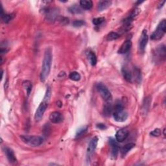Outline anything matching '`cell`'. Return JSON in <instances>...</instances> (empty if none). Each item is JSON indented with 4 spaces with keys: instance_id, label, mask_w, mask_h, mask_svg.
<instances>
[{
    "instance_id": "cell-28",
    "label": "cell",
    "mask_w": 166,
    "mask_h": 166,
    "mask_svg": "<svg viewBox=\"0 0 166 166\" xmlns=\"http://www.w3.org/2000/svg\"><path fill=\"white\" fill-rule=\"evenodd\" d=\"M69 78L73 81H79L81 78V76L79 72L72 71L69 73Z\"/></svg>"
},
{
    "instance_id": "cell-3",
    "label": "cell",
    "mask_w": 166,
    "mask_h": 166,
    "mask_svg": "<svg viewBox=\"0 0 166 166\" xmlns=\"http://www.w3.org/2000/svg\"><path fill=\"white\" fill-rule=\"evenodd\" d=\"M166 49L164 44L158 45L153 53V59L156 64H160L165 60Z\"/></svg>"
},
{
    "instance_id": "cell-1",
    "label": "cell",
    "mask_w": 166,
    "mask_h": 166,
    "mask_svg": "<svg viewBox=\"0 0 166 166\" xmlns=\"http://www.w3.org/2000/svg\"><path fill=\"white\" fill-rule=\"evenodd\" d=\"M53 60V55L51 49L48 48L45 49L42 63V70L40 75V79L42 82H45V80L48 79L50 71H51V64Z\"/></svg>"
},
{
    "instance_id": "cell-2",
    "label": "cell",
    "mask_w": 166,
    "mask_h": 166,
    "mask_svg": "<svg viewBox=\"0 0 166 166\" xmlns=\"http://www.w3.org/2000/svg\"><path fill=\"white\" fill-rule=\"evenodd\" d=\"M22 141L25 144L31 147H38L43 144L44 139L39 136H28L22 135L20 136Z\"/></svg>"
},
{
    "instance_id": "cell-31",
    "label": "cell",
    "mask_w": 166,
    "mask_h": 166,
    "mask_svg": "<svg viewBox=\"0 0 166 166\" xmlns=\"http://www.w3.org/2000/svg\"><path fill=\"white\" fill-rule=\"evenodd\" d=\"M51 88H50V87L48 86L47 90H46V92H45V94L44 98V101L49 102L50 98H51Z\"/></svg>"
},
{
    "instance_id": "cell-27",
    "label": "cell",
    "mask_w": 166,
    "mask_h": 166,
    "mask_svg": "<svg viewBox=\"0 0 166 166\" xmlns=\"http://www.w3.org/2000/svg\"><path fill=\"white\" fill-rule=\"evenodd\" d=\"M23 86H24V88H25V90H26L27 94L29 96L31 94V92L32 91V83L30 82L29 80H26L25 82H24L23 83Z\"/></svg>"
},
{
    "instance_id": "cell-4",
    "label": "cell",
    "mask_w": 166,
    "mask_h": 166,
    "mask_svg": "<svg viewBox=\"0 0 166 166\" xmlns=\"http://www.w3.org/2000/svg\"><path fill=\"white\" fill-rule=\"evenodd\" d=\"M166 31V20H162L158 25H157L156 29L152 33L150 38L151 40H160L164 36Z\"/></svg>"
},
{
    "instance_id": "cell-13",
    "label": "cell",
    "mask_w": 166,
    "mask_h": 166,
    "mask_svg": "<svg viewBox=\"0 0 166 166\" xmlns=\"http://www.w3.org/2000/svg\"><path fill=\"white\" fill-rule=\"evenodd\" d=\"M63 119L64 117L63 114L57 111L53 112H52L49 115V120L53 123H55V124L61 123L63 121Z\"/></svg>"
},
{
    "instance_id": "cell-14",
    "label": "cell",
    "mask_w": 166,
    "mask_h": 166,
    "mask_svg": "<svg viewBox=\"0 0 166 166\" xmlns=\"http://www.w3.org/2000/svg\"><path fill=\"white\" fill-rule=\"evenodd\" d=\"M4 152L6 154V156L8 159L9 162L11 164H15L17 162V159L16 157L15 156V154L13 149H11L9 147H4Z\"/></svg>"
},
{
    "instance_id": "cell-24",
    "label": "cell",
    "mask_w": 166,
    "mask_h": 166,
    "mask_svg": "<svg viewBox=\"0 0 166 166\" xmlns=\"http://www.w3.org/2000/svg\"><path fill=\"white\" fill-rule=\"evenodd\" d=\"M150 103H151V98L150 96L146 97L143 103V110H144L145 113H147V112L149 110Z\"/></svg>"
},
{
    "instance_id": "cell-5",
    "label": "cell",
    "mask_w": 166,
    "mask_h": 166,
    "mask_svg": "<svg viewBox=\"0 0 166 166\" xmlns=\"http://www.w3.org/2000/svg\"><path fill=\"white\" fill-rule=\"evenodd\" d=\"M96 88H97L99 93L101 95L102 98L105 100L106 103H110L112 101V94L110 90H109V88H108L105 84L99 83L97 84Z\"/></svg>"
},
{
    "instance_id": "cell-25",
    "label": "cell",
    "mask_w": 166,
    "mask_h": 166,
    "mask_svg": "<svg viewBox=\"0 0 166 166\" xmlns=\"http://www.w3.org/2000/svg\"><path fill=\"white\" fill-rule=\"evenodd\" d=\"M69 11L72 14H80L83 13V10L80 8V6L75 4L69 7Z\"/></svg>"
},
{
    "instance_id": "cell-10",
    "label": "cell",
    "mask_w": 166,
    "mask_h": 166,
    "mask_svg": "<svg viewBox=\"0 0 166 166\" xmlns=\"http://www.w3.org/2000/svg\"><path fill=\"white\" fill-rule=\"evenodd\" d=\"M98 140H99L98 138L96 136L94 137L90 140L87 147V157L88 158L90 157L92 155V154H93L94 152L95 151V150L96 147H97V145L98 144Z\"/></svg>"
},
{
    "instance_id": "cell-7",
    "label": "cell",
    "mask_w": 166,
    "mask_h": 166,
    "mask_svg": "<svg viewBox=\"0 0 166 166\" xmlns=\"http://www.w3.org/2000/svg\"><path fill=\"white\" fill-rule=\"evenodd\" d=\"M48 106V102L45 101H43L40 104V105L38 106V109L36 110L35 114H34V119H35L36 121H40L41 120Z\"/></svg>"
},
{
    "instance_id": "cell-29",
    "label": "cell",
    "mask_w": 166,
    "mask_h": 166,
    "mask_svg": "<svg viewBox=\"0 0 166 166\" xmlns=\"http://www.w3.org/2000/svg\"><path fill=\"white\" fill-rule=\"evenodd\" d=\"M88 129V127H81V128L77 130V133H76V135H75V137L76 138H79L80 136H82L84 133H85Z\"/></svg>"
},
{
    "instance_id": "cell-30",
    "label": "cell",
    "mask_w": 166,
    "mask_h": 166,
    "mask_svg": "<svg viewBox=\"0 0 166 166\" xmlns=\"http://www.w3.org/2000/svg\"><path fill=\"white\" fill-rule=\"evenodd\" d=\"M104 21H105V18L99 17V18H95L93 19L92 23H93V24L95 25H100L101 24H103Z\"/></svg>"
},
{
    "instance_id": "cell-11",
    "label": "cell",
    "mask_w": 166,
    "mask_h": 166,
    "mask_svg": "<svg viewBox=\"0 0 166 166\" xmlns=\"http://www.w3.org/2000/svg\"><path fill=\"white\" fill-rule=\"evenodd\" d=\"M129 131L126 129H122L117 131L115 133V140L118 142H123L128 138Z\"/></svg>"
},
{
    "instance_id": "cell-19",
    "label": "cell",
    "mask_w": 166,
    "mask_h": 166,
    "mask_svg": "<svg viewBox=\"0 0 166 166\" xmlns=\"http://www.w3.org/2000/svg\"><path fill=\"white\" fill-rule=\"evenodd\" d=\"M112 1H99L98 5V9L99 11H103L106 10V9L111 5Z\"/></svg>"
},
{
    "instance_id": "cell-35",
    "label": "cell",
    "mask_w": 166,
    "mask_h": 166,
    "mask_svg": "<svg viewBox=\"0 0 166 166\" xmlns=\"http://www.w3.org/2000/svg\"><path fill=\"white\" fill-rule=\"evenodd\" d=\"M96 127L100 130H105L107 129L106 125L104 124V123H98V124L96 125Z\"/></svg>"
},
{
    "instance_id": "cell-26",
    "label": "cell",
    "mask_w": 166,
    "mask_h": 166,
    "mask_svg": "<svg viewBox=\"0 0 166 166\" xmlns=\"http://www.w3.org/2000/svg\"><path fill=\"white\" fill-rule=\"evenodd\" d=\"M120 37V34L117 32H110L108 35L106 36V40L107 41H112L118 39Z\"/></svg>"
},
{
    "instance_id": "cell-21",
    "label": "cell",
    "mask_w": 166,
    "mask_h": 166,
    "mask_svg": "<svg viewBox=\"0 0 166 166\" xmlns=\"http://www.w3.org/2000/svg\"><path fill=\"white\" fill-rule=\"evenodd\" d=\"M86 55L88 57V59H89L91 65L94 66H95L96 64H97V62H98L97 57H96L95 54L93 51H88V52H86Z\"/></svg>"
},
{
    "instance_id": "cell-16",
    "label": "cell",
    "mask_w": 166,
    "mask_h": 166,
    "mask_svg": "<svg viewBox=\"0 0 166 166\" xmlns=\"http://www.w3.org/2000/svg\"><path fill=\"white\" fill-rule=\"evenodd\" d=\"M132 42L130 40H126L123 44L121 45V47L118 49V53L119 54H125L128 53L132 47Z\"/></svg>"
},
{
    "instance_id": "cell-8",
    "label": "cell",
    "mask_w": 166,
    "mask_h": 166,
    "mask_svg": "<svg viewBox=\"0 0 166 166\" xmlns=\"http://www.w3.org/2000/svg\"><path fill=\"white\" fill-rule=\"evenodd\" d=\"M43 12L45 14V17L47 20L49 22H53L57 20L59 16V11L57 9H49V8H45L43 10Z\"/></svg>"
},
{
    "instance_id": "cell-36",
    "label": "cell",
    "mask_w": 166,
    "mask_h": 166,
    "mask_svg": "<svg viewBox=\"0 0 166 166\" xmlns=\"http://www.w3.org/2000/svg\"><path fill=\"white\" fill-rule=\"evenodd\" d=\"M165 3V1H162V3H160V4L159 5V6H158V9H160V8H161V7H163V5L164 4V3Z\"/></svg>"
},
{
    "instance_id": "cell-23",
    "label": "cell",
    "mask_w": 166,
    "mask_h": 166,
    "mask_svg": "<svg viewBox=\"0 0 166 166\" xmlns=\"http://www.w3.org/2000/svg\"><path fill=\"white\" fill-rule=\"evenodd\" d=\"M134 147H135V144H132V143H130V144H128L125 145V146H123L121 149V156H125L126 154L130 151V150H131Z\"/></svg>"
},
{
    "instance_id": "cell-32",
    "label": "cell",
    "mask_w": 166,
    "mask_h": 166,
    "mask_svg": "<svg viewBox=\"0 0 166 166\" xmlns=\"http://www.w3.org/2000/svg\"><path fill=\"white\" fill-rule=\"evenodd\" d=\"M84 25H85V22L83 20H75L73 22V25L74 26L75 28H80V27H82Z\"/></svg>"
},
{
    "instance_id": "cell-17",
    "label": "cell",
    "mask_w": 166,
    "mask_h": 166,
    "mask_svg": "<svg viewBox=\"0 0 166 166\" xmlns=\"http://www.w3.org/2000/svg\"><path fill=\"white\" fill-rule=\"evenodd\" d=\"M122 74L123 77H124V79L127 81V82H129V83L132 82L133 79V73L127 66L123 67Z\"/></svg>"
},
{
    "instance_id": "cell-20",
    "label": "cell",
    "mask_w": 166,
    "mask_h": 166,
    "mask_svg": "<svg viewBox=\"0 0 166 166\" xmlns=\"http://www.w3.org/2000/svg\"><path fill=\"white\" fill-rule=\"evenodd\" d=\"M1 19L3 23L5 24H8V23L13 20L14 18V14H5L3 13V9L1 7Z\"/></svg>"
},
{
    "instance_id": "cell-12",
    "label": "cell",
    "mask_w": 166,
    "mask_h": 166,
    "mask_svg": "<svg viewBox=\"0 0 166 166\" xmlns=\"http://www.w3.org/2000/svg\"><path fill=\"white\" fill-rule=\"evenodd\" d=\"M109 144L112 147V151H111L112 156L114 158H115L117 157L118 153L119 151V147L118 145V143L117 140H115L114 138H110Z\"/></svg>"
},
{
    "instance_id": "cell-18",
    "label": "cell",
    "mask_w": 166,
    "mask_h": 166,
    "mask_svg": "<svg viewBox=\"0 0 166 166\" xmlns=\"http://www.w3.org/2000/svg\"><path fill=\"white\" fill-rule=\"evenodd\" d=\"M79 3L81 8L84 10H90L93 7V2L91 0H81Z\"/></svg>"
},
{
    "instance_id": "cell-22",
    "label": "cell",
    "mask_w": 166,
    "mask_h": 166,
    "mask_svg": "<svg viewBox=\"0 0 166 166\" xmlns=\"http://www.w3.org/2000/svg\"><path fill=\"white\" fill-rule=\"evenodd\" d=\"M113 112V106L112 105L111 102L110 103H106L105 106H104L103 109V114L105 116H110V114L112 113Z\"/></svg>"
},
{
    "instance_id": "cell-9",
    "label": "cell",
    "mask_w": 166,
    "mask_h": 166,
    "mask_svg": "<svg viewBox=\"0 0 166 166\" xmlns=\"http://www.w3.org/2000/svg\"><path fill=\"white\" fill-rule=\"evenodd\" d=\"M113 118L117 122H124L128 118V113L124 110H114L113 112Z\"/></svg>"
},
{
    "instance_id": "cell-33",
    "label": "cell",
    "mask_w": 166,
    "mask_h": 166,
    "mask_svg": "<svg viewBox=\"0 0 166 166\" xmlns=\"http://www.w3.org/2000/svg\"><path fill=\"white\" fill-rule=\"evenodd\" d=\"M161 134H162V131L160 129H154V130H153L152 132L150 133V134L151 135V136H154V137L160 136Z\"/></svg>"
},
{
    "instance_id": "cell-15",
    "label": "cell",
    "mask_w": 166,
    "mask_h": 166,
    "mask_svg": "<svg viewBox=\"0 0 166 166\" xmlns=\"http://www.w3.org/2000/svg\"><path fill=\"white\" fill-rule=\"evenodd\" d=\"M140 11L141 10L139 8H136L134 10H133L130 14L125 19V20L123 21L124 24H131V22H132L134 19L136 18L139 14H140Z\"/></svg>"
},
{
    "instance_id": "cell-6",
    "label": "cell",
    "mask_w": 166,
    "mask_h": 166,
    "mask_svg": "<svg viewBox=\"0 0 166 166\" xmlns=\"http://www.w3.org/2000/svg\"><path fill=\"white\" fill-rule=\"evenodd\" d=\"M148 40H149V36L147 34V31L146 29H144L141 33L140 40H139V43H138L139 51H140L141 53H144L145 52L147 44L148 43Z\"/></svg>"
},
{
    "instance_id": "cell-34",
    "label": "cell",
    "mask_w": 166,
    "mask_h": 166,
    "mask_svg": "<svg viewBox=\"0 0 166 166\" xmlns=\"http://www.w3.org/2000/svg\"><path fill=\"white\" fill-rule=\"evenodd\" d=\"M57 20H59L62 24H67L69 23L68 18H65V17H59L57 19Z\"/></svg>"
}]
</instances>
